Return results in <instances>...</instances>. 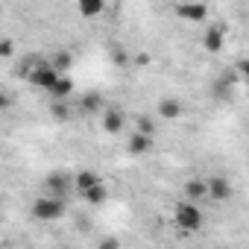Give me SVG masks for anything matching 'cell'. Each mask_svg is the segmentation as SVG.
Here are the masks:
<instances>
[{
	"instance_id": "2e32d148",
	"label": "cell",
	"mask_w": 249,
	"mask_h": 249,
	"mask_svg": "<svg viewBox=\"0 0 249 249\" xmlns=\"http://www.w3.org/2000/svg\"><path fill=\"white\" fill-rule=\"evenodd\" d=\"M103 3H100V0H82V3L76 6V12L82 15V18H97V15H103Z\"/></svg>"
},
{
	"instance_id": "ba28073f",
	"label": "cell",
	"mask_w": 249,
	"mask_h": 249,
	"mask_svg": "<svg viewBox=\"0 0 249 249\" xmlns=\"http://www.w3.org/2000/svg\"><path fill=\"white\" fill-rule=\"evenodd\" d=\"M153 144H156V138L153 135H144V132H132L129 135V141H126V150L132 153V156H147L150 150H153Z\"/></svg>"
},
{
	"instance_id": "277c9868",
	"label": "cell",
	"mask_w": 249,
	"mask_h": 249,
	"mask_svg": "<svg viewBox=\"0 0 249 249\" xmlns=\"http://www.w3.org/2000/svg\"><path fill=\"white\" fill-rule=\"evenodd\" d=\"M71 191H73V176H71V173H65V170H53V173L44 179V196L65 199Z\"/></svg>"
},
{
	"instance_id": "9c48e42d",
	"label": "cell",
	"mask_w": 249,
	"mask_h": 249,
	"mask_svg": "<svg viewBox=\"0 0 249 249\" xmlns=\"http://www.w3.org/2000/svg\"><path fill=\"white\" fill-rule=\"evenodd\" d=\"M100 182H103V179H100L94 170H76V173H73V191H76L79 196H85V194H88L94 185H100Z\"/></svg>"
},
{
	"instance_id": "44dd1931",
	"label": "cell",
	"mask_w": 249,
	"mask_h": 249,
	"mask_svg": "<svg viewBox=\"0 0 249 249\" xmlns=\"http://www.w3.org/2000/svg\"><path fill=\"white\" fill-rule=\"evenodd\" d=\"M15 53V44L9 41V38H3V41H0V56H3V59H9Z\"/></svg>"
},
{
	"instance_id": "7a4b0ae2",
	"label": "cell",
	"mask_w": 249,
	"mask_h": 249,
	"mask_svg": "<svg viewBox=\"0 0 249 249\" xmlns=\"http://www.w3.org/2000/svg\"><path fill=\"white\" fill-rule=\"evenodd\" d=\"M202 208L196 205V202H179L176 208H173V223H176V229H182V231H199L202 229Z\"/></svg>"
},
{
	"instance_id": "d6986e66",
	"label": "cell",
	"mask_w": 249,
	"mask_h": 249,
	"mask_svg": "<svg viewBox=\"0 0 249 249\" xmlns=\"http://www.w3.org/2000/svg\"><path fill=\"white\" fill-rule=\"evenodd\" d=\"M138 132H144V135H153V138H156V123H153V117L138 114Z\"/></svg>"
},
{
	"instance_id": "603a6c76",
	"label": "cell",
	"mask_w": 249,
	"mask_h": 249,
	"mask_svg": "<svg viewBox=\"0 0 249 249\" xmlns=\"http://www.w3.org/2000/svg\"><path fill=\"white\" fill-rule=\"evenodd\" d=\"M114 62L123 65V62H126V53H123V50H114Z\"/></svg>"
},
{
	"instance_id": "9a60e30c",
	"label": "cell",
	"mask_w": 249,
	"mask_h": 249,
	"mask_svg": "<svg viewBox=\"0 0 249 249\" xmlns=\"http://www.w3.org/2000/svg\"><path fill=\"white\" fill-rule=\"evenodd\" d=\"M82 199H85L88 205H103V202L108 199V185H106V182L94 185V188H91V191H88V194H85Z\"/></svg>"
},
{
	"instance_id": "5bb4252c",
	"label": "cell",
	"mask_w": 249,
	"mask_h": 249,
	"mask_svg": "<svg viewBox=\"0 0 249 249\" xmlns=\"http://www.w3.org/2000/svg\"><path fill=\"white\" fill-rule=\"evenodd\" d=\"M71 94H73V79H71V76H59L56 85L50 88V97H53V100H68Z\"/></svg>"
},
{
	"instance_id": "5b68a950",
	"label": "cell",
	"mask_w": 249,
	"mask_h": 249,
	"mask_svg": "<svg viewBox=\"0 0 249 249\" xmlns=\"http://www.w3.org/2000/svg\"><path fill=\"white\" fill-rule=\"evenodd\" d=\"M100 126H103V132H108V135H120L123 126H126V114H123L120 108H114V106H108V108H103Z\"/></svg>"
},
{
	"instance_id": "e0dca14e",
	"label": "cell",
	"mask_w": 249,
	"mask_h": 249,
	"mask_svg": "<svg viewBox=\"0 0 249 249\" xmlns=\"http://www.w3.org/2000/svg\"><path fill=\"white\" fill-rule=\"evenodd\" d=\"M79 108H82L85 114H94V111H103V100H100V94H85V97L79 100Z\"/></svg>"
},
{
	"instance_id": "ffe728a7",
	"label": "cell",
	"mask_w": 249,
	"mask_h": 249,
	"mask_svg": "<svg viewBox=\"0 0 249 249\" xmlns=\"http://www.w3.org/2000/svg\"><path fill=\"white\" fill-rule=\"evenodd\" d=\"M97 249H120V240H117L114 234H108V237H103V240L97 243Z\"/></svg>"
},
{
	"instance_id": "3957f363",
	"label": "cell",
	"mask_w": 249,
	"mask_h": 249,
	"mask_svg": "<svg viewBox=\"0 0 249 249\" xmlns=\"http://www.w3.org/2000/svg\"><path fill=\"white\" fill-rule=\"evenodd\" d=\"M33 217L41 220V223H56L65 217V199H53V196H38L33 202Z\"/></svg>"
},
{
	"instance_id": "52a82bcc",
	"label": "cell",
	"mask_w": 249,
	"mask_h": 249,
	"mask_svg": "<svg viewBox=\"0 0 249 249\" xmlns=\"http://www.w3.org/2000/svg\"><path fill=\"white\" fill-rule=\"evenodd\" d=\"M202 47H205L208 53H220V50L226 47V27H220V24L208 27V30L202 33Z\"/></svg>"
},
{
	"instance_id": "7402d4cb",
	"label": "cell",
	"mask_w": 249,
	"mask_h": 249,
	"mask_svg": "<svg viewBox=\"0 0 249 249\" xmlns=\"http://www.w3.org/2000/svg\"><path fill=\"white\" fill-rule=\"evenodd\" d=\"M3 108H9V97H6L3 91H0V111H3Z\"/></svg>"
},
{
	"instance_id": "6da1fadb",
	"label": "cell",
	"mask_w": 249,
	"mask_h": 249,
	"mask_svg": "<svg viewBox=\"0 0 249 249\" xmlns=\"http://www.w3.org/2000/svg\"><path fill=\"white\" fill-rule=\"evenodd\" d=\"M24 76H27V82H30L33 88H41V91H47V94H50V88H53L56 79H59V73L53 71V65H50L47 59H30V62L24 65Z\"/></svg>"
},
{
	"instance_id": "ac0fdd59",
	"label": "cell",
	"mask_w": 249,
	"mask_h": 249,
	"mask_svg": "<svg viewBox=\"0 0 249 249\" xmlns=\"http://www.w3.org/2000/svg\"><path fill=\"white\" fill-rule=\"evenodd\" d=\"M50 111H53V117L56 120H71V106H68V100H53V106H50Z\"/></svg>"
},
{
	"instance_id": "8fae6325",
	"label": "cell",
	"mask_w": 249,
	"mask_h": 249,
	"mask_svg": "<svg viewBox=\"0 0 249 249\" xmlns=\"http://www.w3.org/2000/svg\"><path fill=\"white\" fill-rule=\"evenodd\" d=\"M182 111H185V106H182V100H176V97H164V100L159 103V117H164V120H176Z\"/></svg>"
},
{
	"instance_id": "30bf717a",
	"label": "cell",
	"mask_w": 249,
	"mask_h": 249,
	"mask_svg": "<svg viewBox=\"0 0 249 249\" xmlns=\"http://www.w3.org/2000/svg\"><path fill=\"white\" fill-rule=\"evenodd\" d=\"M205 188H208V196H211V199H217V202H223V199H229V196H231V185H229V179H223V176L205 179Z\"/></svg>"
},
{
	"instance_id": "8992f818",
	"label": "cell",
	"mask_w": 249,
	"mask_h": 249,
	"mask_svg": "<svg viewBox=\"0 0 249 249\" xmlns=\"http://www.w3.org/2000/svg\"><path fill=\"white\" fill-rule=\"evenodd\" d=\"M173 12H176L179 18L191 21V24H202V21L208 18V6H205V3H179V6H173Z\"/></svg>"
},
{
	"instance_id": "4fadbf2b",
	"label": "cell",
	"mask_w": 249,
	"mask_h": 249,
	"mask_svg": "<svg viewBox=\"0 0 249 249\" xmlns=\"http://www.w3.org/2000/svg\"><path fill=\"white\" fill-rule=\"evenodd\" d=\"M185 196L188 202H199L208 196V188H205V179H188L185 182Z\"/></svg>"
},
{
	"instance_id": "7c38bea8",
	"label": "cell",
	"mask_w": 249,
	"mask_h": 249,
	"mask_svg": "<svg viewBox=\"0 0 249 249\" xmlns=\"http://www.w3.org/2000/svg\"><path fill=\"white\" fill-rule=\"evenodd\" d=\"M47 62L53 65V71H56L59 76H68V71H71V65H73V53H71V50H56L53 59H47Z\"/></svg>"
}]
</instances>
